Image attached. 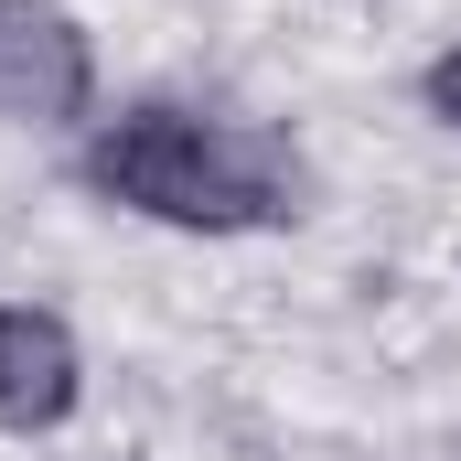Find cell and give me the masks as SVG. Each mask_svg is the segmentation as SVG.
Instances as JSON below:
<instances>
[{
    "instance_id": "cell-1",
    "label": "cell",
    "mask_w": 461,
    "mask_h": 461,
    "mask_svg": "<svg viewBox=\"0 0 461 461\" xmlns=\"http://www.w3.org/2000/svg\"><path fill=\"white\" fill-rule=\"evenodd\" d=\"M76 183L172 236H279L312 215V161L279 129L183 108V97H129V108L86 118L76 140Z\"/></svg>"
},
{
    "instance_id": "cell-2",
    "label": "cell",
    "mask_w": 461,
    "mask_h": 461,
    "mask_svg": "<svg viewBox=\"0 0 461 461\" xmlns=\"http://www.w3.org/2000/svg\"><path fill=\"white\" fill-rule=\"evenodd\" d=\"M97 118V32L65 0H0V129H86Z\"/></svg>"
},
{
    "instance_id": "cell-3",
    "label": "cell",
    "mask_w": 461,
    "mask_h": 461,
    "mask_svg": "<svg viewBox=\"0 0 461 461\" xmlns=\"http://www.w3.org/2000/svg\"><path fill=\"white\" fill-rule=\"evenodd\" d=\"M76 397H86L76 322L43 312V301H0V429L11 440H43V429L76 419Z\"/></svg>"
},
{
    "instance_id": "cell-4",
    "label": "cell",
    "mask_w": 461,
    "mask_h": 461,
    "mask_svg": "<svg viewBox=\"0 0 461 461\" xmlns=\"http://www.w3.org/2000/svg\"><path fill=\"white\" fill-rule=\"evenodd\" d=\"M419 108L440 118V129H461V43H440V54L419 65Z\"/></svg>"
}]
</instances>
